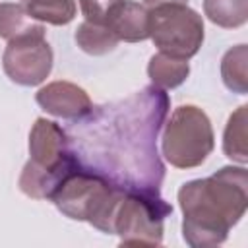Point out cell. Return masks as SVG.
Listing matches in <instances>:
<instances>
[{
	"label": "cell",
	"mask_w": 248,
	"mask_h": 248,
	"mask_svg": "<svg viewBox=\"0 0 248 248\" xmlns=\"http://www.w3.org/2000/svg\"><path fill=\"white\" fill-rule=\"evenodd\" d=\"M169 107V95L155 85L124 101L93 107L68 132L78 161L124 190L161 192L165 165L157 136Z\"/></svg>",
	"instance_id": "cell-1"
},
{
	"label": "cell",
	"mask_w": 248,
	"mask_h": 248,
	"mask_svg": "<svg viewBox=\"0 0 248 248\" xmlns=\"http://www.w3.org/2000/svg\"><path fill=\"white\" fill-rule=\"evenodd\" d=\"M182 238L192 248L219 246L248 207V172L244 165L223 167L207 178L180 186Z\"/></svg>",
	"instance_id": "cell-2"
},
{
	"label": "cell",
	"mask_w": 248,
	"mask_h": 248,
	"mask_svg": "<svg viewBox=\"0 0 248 248\" xmlns=\"http://www.w3.org/2000/svg\"><path fill=\"white\" fill-rule=\"evenodd\" d=\"M78 157L68 132L46 118H37L29 132V161L19 174V190L33 200H48Z\"/></svg>",
	"instance_id": "cell-3"
},
{
	"label": "cell",
	"mask_w": 248,
	"mask_h": 248,
	"mask_svg": "<svg viewBox=\"0 0 248 248\" xmlns=\"http://www.w3.org/2000/svg\"><path fill=\"white\" fill-rule=\"evenodd\" d=\"M122 194L124 188L78 161L48 200L62 215L74 221H87L101 232L112 234V217Z\"/></svg>",
	"instance_id": "cell-4"
},
{
	"label": "cell",
	"mask_w": 248,
	"mask_h": 248,
	"mask_svg": "<svg viewBox=\"0 0 248 248\" xmlns=\"http://www.w3.org/2000/svg\"><path fill=\"white\" fill-rule=\"evenodd\" d=\"M213 128L202 108L194 105H180L172 110L161 138L163 155L172 167H200L213 151Z\"/></svg>",
	"instance_id": "cell-5"
},
{
	"label": "cell",
	"mask_w": 248,
	"mask_h": 248,
	"mask_svg": "<svg viewBox=\"0 0 248 248\" xmlns=\"http://www.w3.org/2000/svg\"><path fill=\"white\" fill-rule=\"evenodd\" d=\"M170 213L172 205L161 192L124 190L112 217V234L120 236V244H161Z\"/></svg>",
	"instance_id": "cell-6"
},
{
	"label": "cell",
	"mask_w": 248,
	"mask_h": 248,
	"mask_svg": "<svg viewBox=\"0 0 248 248\" xmlns=\"http://www.w3.org/2000/svg\"><path fill=\"white\" fill-rule=\"evenodd\" d=\"M205 37L202 16L188 4H165L149 10V39L159 52L192 58Z\"/></svg>",
	"instance_id": "cell-7"
},
{
	"label": "cell",
	"mask_w": 248,
	"mask_h": 248,
	"mask_svg": "<svg viewBox=\"0 0 248 248\" xmlns=\"http://www.w3.org/2000/svg\"><path fill=\"white\" fill-rule=\"evenodd\" d=\"M52 48L45 39V29L27 33L8 41L2 54V68L6 76L23 87L43 83L52 70Z\"/></svg>",
	"instance_id": "cell-8"
},
{
	"label": "cell",
	"mask_w": 248,
	"mask_h": 248,
	"mask_svg": "<svg viewBox=\"0 0 248 248\" xmlns=\"http://www.w3.org/2000/svg\"><path fill=\"white\" fill-rule=\"evenodd\" d=\"M35 101L45 112L70 122L83 118L93 108V103L85 89L70 81H50L43 85L37 91Z\"/></svg>",
	"instance_id": "cell-9"
},
{
	"label": "cell",
	"mask_w": 248,
	"mask_h": 248,
	"mask_svg": "<svg viewBox=\"0 0 248 248\" xmlns=\"http://www.w3.org/2000/svg\"><path fill=\"white\" fill-rule=\"evenodd\" d=\"M105 25L118 41L140 43L149 39V10L134 0H116L107 16Z\"/></svg>",
	"instance_id": "cell-10"
},
{
	"label": "cell",
	"mask_w": 248,
	"mask_h": 248,
	"mask_svg": "<svg viewBox=\"0 0 248 248\" xmlns=\"http://www.w3.org/2000/svg\"><path fill=\"white\" fill-rule=\"evenodd\" d=\"M190 74V64L184 58H176L165 52H157L149 58L147 76L151 85L159 89H174L186 81Z\"/></svg>",
	"instance_id": "cell-11"
},
{
	"label": "cell",
	"mask_w": 248,
	"mask_h": 248,
	"mask_svg": "<svg viewBox=\"0 0 248 248\" xmlns=\"http://www.w3.org/2000/svg\"><path fill=\"white\" fill-rule=\"evenodd\" d=\"M45 25L39 23L23 4L16 2H2L0 4V39L12 41L16 37L43 31Z\"/></svg>",
	"instance_id": "cell-12"
},
{
	"label": "cell",
	"mask_w": 248,
	"mask_h": 248,
	"mask_svg": "<svg viewBox=\"0 0 248 248\" xmlns=\"http://www.w3.org/2000/svg\"><path fill=\"white\" fill-rule=\"evenodd\" d=\"M78 46L91 54V56H103V54H108L116 48V45L120 43L116 39V35L103 23H91V21H81L76 29V35H74Z\"/></svg>",
	"instance_id": "cell-13"
},
{
	"label": "cell",
	"mask_w": 248,
	"mask_h": 248,
	"mask_svg": "<svg viewBox=\"0 0 248 248\" xmlns=\"http://www.w3.org/2000/svg\"><path fill=\"white\" fill-rule=\"evenodd\" d=\"M246 64H248V46L246 45H236L225 52V56L221 60V78L229 91L238 93V95L248 93Z\"/></svg>",
	"instance_id": "cell-14"
},
{
	"label": "cell",
	"mask_w": 248,
	"mask_h": 248,
	"mask_svg": "<svg viewBox=\"0 0 248 248\" xmlns=\"http://www.w3.org/2000/svg\"><path fill=\"white\" fill-rule=\"evenodd\" d=\"M246 105L238 107L231 116L225 126L223 134V151L225 155L238 163L246 165L248 163V149H246Z\"/></svg>",
	"instance_id": "cell-15"
},
{
	"label": "cell",
	"mask_w": 248,
	"mask_h": 248,
	"mask_svg": "<svg viewBox=\"0 0 248 248\" xmlns=\"http://www.w3.org/2000/svg\"><path fill=\"white\" fill-rule=\"evenodd\" d=\"M31 17L39 23L68 25L78 12L76 0H21Z\"/></svg>",
	"instance_id": "cell-16"
},
{
	"label": "cell",
	"mask_w": 248,
	"mask_h": 248,
	"mask_svg": "<svg viewBox=\"0 0 248 248\" xmlns=\"http://www.w3.org/2000/svg\"><path fill=\"white\" fill-rule=\"evenodd\" d=\"M207 19L225 29H236L248 19V0H203Z\"/></svg>",
	"instance_id": "cell-17"
},
{
	"label": "cell",
	"mask_w": 248,
	"mask_h": 248,
	"mask_svg": "<svg viewBox=\"0 0 248 248\" xmlns=\"http://www.w3.org/2000/svg\"><path fill=\"white\" fill-rule=\"evenodd\" d=\"M78 2H79V8H81L85 21L103 23V25L107 21L108 12L116 4V0H78Z\"/></svg>",
	"instance_id": "cell-18"
},
{
	"label": "cell",
	"mask_w": 248,
	"mask_h": 248,
	"mask_svg": "<svg viewBox=\"0 0 248 248\" xmlns=\"http://www.w3.org/2000/svg\"><path fill=\"white\" fill-rule=\"evenodd\" d=\"M165 4H188V0H143V6L147 10H153V8L165 6Z\"/></svg>",
	"instance_id": "cell-19"
}]
</instances>
